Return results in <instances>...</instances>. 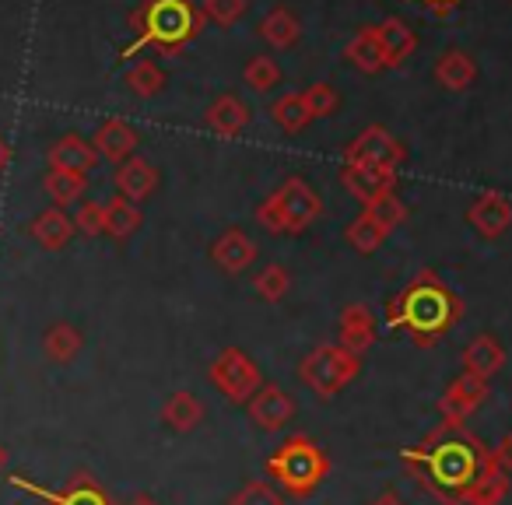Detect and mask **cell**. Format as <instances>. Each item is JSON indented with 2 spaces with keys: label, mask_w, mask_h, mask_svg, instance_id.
Returning <instances> with one entry per match:
<instances>
[{
  "label": "cell",
  "mask_w": 512,
  "mask_h": 505,
  "mask_svg": "<svg viewBox=\"0 0 512 505\" xmlns=\"http://www.w3.org/2000/svg\"><path fill=\"white\" fill-rule=\"evenodd\" d=\"M127 505H158L155 498H148V495H137V498H130Z\"/></svg>",
  "instance_id": "bcb514c9"
},
{
  "label": "cell",
  "mask_w": 512,
  "mask_h": 505,
  "mask_svg": "<svg viewBox=\"0 0 512 505\" xmlns=\"http://www.w3.org/2000/svg\"><path fill=\"white\" fill-rule=\"evenodd\" d=\"M106 207V232L102 235H113V239H130V235L141 228V207L134 204V200L127 197H113Z\"/></svg>",
  "instance_id": "f1b7e54d"
},
{
  "label": "cell",
  "mask_w": 512,
  "mask_h": 505,
  "mask_svg": "<svg viewBox=\"0 0 512 505\" xmlns=\"http://www.w3.org/2000/svg\"><path fill=\"white\" fill-rule=\"evenodd\" d=\"M302 99H306L309 106V116H334L337 106H341V95L334 92V85H327V81H316V85H309L306 92H302Z\"/></svg>",
  "instance_id": "74e56055"
},
{
  "label": "cell",
  "mask_w": 512,
  "mask_h": 505,
  "mask_svg": "<svg viewBox=\"0 0 512 505\" xmlns=\"http://www.w3.org/2000/svg\"><path fill=\"white\" fill-rule=\"evenodd\" d=\"M260 36H264V43H271L274 50H292L302 36V25L288 8H271L264 15V22H260Z\"/></svg>",
  "instance_id": "4316f807"
},
{
  "label": "cell",
  "mask_w": 512,
  "mask_h": 505,
  "mask_svg": "<svg viewBox=\"0 0 512 505\" xmlns=\"http://www.w3.org/2000/svg\"><path fill=\"white\" fill-rule=\"evenodd\" d=\"M8 463H11V453H8V446H4V442H0V474H4V470H8Z\"/></svg>",
  "instance_id": "f6af8a7d"
},
{
  "label": "cell",
  "mask_w": 512,
  "mask_h": 505,
  "mask_svg": "<svg viewBox=\"0 0 512 505\" xmlns=\"http://www.w3.org/2000/svg\"><path fill=\"white\" fill-rule=\"evenodd\" d=\"M505 365V348L498 344V337L491 334H477L474 341L463 348V372H470V376L477 379H488L498 376Z\"/></svg>",
  "instance_id": "44dd1931"
},
{
  "label": "cell",
  "mask_w": 512,
  "mask_h": 505,
  "mask_svg": "<svg viewBox=\"0 0 512 505\" xmlns=\"http://www.w3.org/2000/svg\"><path fill=\"white\" fill-rule=\"evenodd\" d=\"M246 407L253 425L264 428V432H281L295 418V400L278 383H260V390L246 400Z\"/></svg>",
  "instance_id": "30bf717a"
},
{
  "label": "cell",
  "mask_w": 512,
  "mask_h": 505,
  "mask_svg": "<svg viewBox=\"0 0 512 505\" xmlns=\"http://www.w3.org/2000/svg\"><path fill=\"white\" fill-rule=\"evenodd\" d=\"M348 242L358 249V253H362V257H369V253H376V249L383 246L386 235L379 232V228L372 225V221L365 218V214H358V218L348 225Z\"/></svg>",
  "instance_id": "d590c367"
},
{
  "label": "cell",
  "mask_w": 512,
  "mask_h": 505,
  "mask_svg": "<svg viewBox=\"0 0 512 505\" xmlns=\"http://www.w3.org/2000/svg\"><path fill=\"white\" fill-rule=\"evenodd\" d=\"M271 116H274V123L285 130V134H299V130H306L309 123H313V116H309V106H306V99H302V92L281 95V99L271 106Z\"/></svg>",
  "instance_id": "4dcf8cb0"
},
{
  "label": "cell",
  "mask_w": 512,
  "mask_h": 505,
  "mask_svg": "<svg viewBox=\"0 0 512 505\" xmlns=\"http://www.w3.org/2000/svg\"><path fill=\"white\" fill-rule=\"evenodd\" d=\"M267 470H271V477L278 481V488L285 491V495L306 498V495H313L323 484V477L330 474V460L309 435H292L285 446L271 453Z\"/></svg>",
  "instance_id": "277c9868"
},
{
  "label": "cell",
  "mask_w": 512,
  "mask_h": 505,
  "mask_svg": "<svg viewBox=\"0 0 512 505\" xmlns=\"http://www.w3.org/2000/svg\"><path fill=\"white\" fill-rule=\"evenodd\" d=\"M341 183L348 186V193L358 204H372V200L386 197V193H397V172L376 169V165H355L344 162L341 169Z\"/></svg>",
  "instance_id": "7c38bea8"
},
{
  "label": "cell",
  "mask_w": 512,
  "mask_h": 505,
  "mask_svg": "<svg viewBox=\"0 0 512 505\" xmlns=\"http://www.w3.org/2000/svg\"><path fill=\"white\" fill-rule=\"evenodd\" d=\"M207 130L221 137H239L242 130L249 127V106L239 99V95H218V99L207 106L204 113Z\"/></svg>",
  "instance_id": "7402d4cb"
},
{
  "label": "cell",
  "mask_w": 512,
  "mask_h": 505,
  "mask_svg": "<svg viewBox=\"0 0 512 505\" xmlns=\"http://www.w3.org/2000/svg\"><path fill=\"white\" fill-rule=\"evenodd\" d=\"M253 288L264 302H281L288 295V288H292V274H288V267H281V264H267L264 271L256 274Z\"/></svg>",
  "instance_id": "e575fe53"
},
{
  "label": "cell",
  "mask_w": 512,
  "mask_h": 505,
  "mask_svg": "<svg viewBox=\"0 0 512 505\" xmlns=\"http://www.w3.org/2000/svg\"><path fill=\"white\" fill-rule=\"evenodd\" d=\"M92 144H95V151H99V158H109V162L120 165V162H127V158H134L141 137H137V130L130 127V123L106 120L99 130H95Z\"/></svg>",
  "instance_id": "ffe728a7"
},
{
  "label": "cell",
  "mask_w": 512,
  "mask_h": 505,
  "mask_svg": "<svg viewBox=\"0 0 512 505\" xmlns=\"http://www.w3.org/2000/svg\"><path fill=\"white\" fill-rule=\"evenodd\" d=\"M228 505H285V498H281V491L271 488L267 481H246L232 498H228Z\"/></svg>",
  "instance_id": "8d00e7d4"
},
{
  "label": "cell",
  "mask_w": 512,
  "mask_h": 505,
  "mask_svg": "<svg viewBox=\"0 0 512 505\" xmlns=\"http://www.w3.org/2000/svg\"><path fill=\"white\" fill-rule=\"evenodd\" d=\"M242 81H246L249 92L264 95L271 92V88L281 85V67L274 57H253L246 67H242Z\"/></svg>",
  "instance_id": "836d02e7"
},
{
  "label": "cell",
  "mask_w": 512,
  "mask_h": 505,
  "mask_svg": "<svg viewBox=\"0 0 512 505\" xmlns=\"http://www.w3.org/2000/svg\"><path fill=\"white\" fill-rule=\"evenodd\" d=\"M435 81H439L446 92H467L477 81V64L470 53L463 50H446L435 64Z\"/></svg>",
  "instance_id": "603a6c76"
},
{
  "label": "cell",
  "mask_w": 512,
  "mask_h": 505,
  "mask_svg": "<svg viewBox=\"0 0 512 505\" xmlns=\"http://www.w3.org/2000/svg\"><path fill=\"white\" fill-rule=\"evenodd\" d=\"M488 460L495 463L498 470H505V474H512V432L498 439V446L488 453Z\"/></svg>",
  "instance_id": "60d3db41"
},
{
  "label": "cell",
  "mask_w": 512,
  "mask_h": 505,
  "mask_svg": "<svg viewBox=\"0 0 512 505\" xmlns=\"http://www.w3.org/2000/svg\"><path fill=\"white\" fill-rule=\"evenodd\" d=\"M207 376H211V383L218 386L221 393H225L232 404H242V400H249L256 390H260V369H256V362L246 355L242 348H225L218 358L211 362V369H207Z\"/></svg>",
  "instance_id": "52a82bcc"
},
{
  "label": "cell",
  "mask_w": 512,
  "mask_h": 505,
  "mask_svg": "<svg viewBox=\"0 0 512 505\" xmlns=\"http://www.w3.org/2000/svg\"><path fill=\"white\" fill-rule=\"evenodd\" d=\"M344 57H348L351 64H355L358 71H365V74L383 71V53H379L376 25H369V29H358L355 39L348 43V50H344Z\"/></svg>",
  "instance_id": "f546056e"
},
{
  "label": "cell",
  "mask_w": 512,
  "mask_h": 505,
  "mask_svg": "<svg viewBox=\"0 0 512 505\" xmlns=\"http://www.w3.org/2000/svg\"><path fill=\"white\" fill-rule=\"evenodd\" d=\"M211 260L225 274H242V271H249V267H253V260H256V242L249 239V235L242 232V228H228V232H221L218 239H214Z\"/></svg>",
  "instance_id": "e0dca14e"
},
{
  "label": "cell",
  "mask_w": 512,
  "mask_h": 505,
  "mask_svg": "<svg viewBox=\"0 0 512 505\" xmlns=\"http://www.w3.org/2000/svg\"><path fill=\"white\" fill-rule=\"evenodd\" d=\"M362 214L383 235H393L407 221V207H404V200H400L397 193H386V197H379V200H372V204H365Z\"/></svg>",
  "instance_id": "1f68e13d"
},
{
  "label": "cell",
  "mask_w": 512,
  "mask_h": 505,
  "mask_svg": "<svg viewBox=\"0 0 512 505\" xmlns=\"http://www.w3.org/2000/svg\"><path fill=\"white\" fill-rule=\"evenodd\" d=\"M509 495V474L498 470L495 463H484L481 474L474 477V484L467 488L463 502L467 505H502V498Z\"/></svg>",
  "instance_id": "484cf974"
},
{
  "label": "cell",
  "mask_w": 512,
  "mask_h": 505,
  "mask_svg": "<svg viewBox=\"0 0 512 505\" xmlns=\"http://www.w3.org/2000/svg\"><path fill=\"white\" fill-rule=\"evenodd\" d=\"M74 232H78V228H74V218L64 207H46V211H39L36 218L29 221V235L43 249H50V253L64 249L67 242L74 239Z\"/></svg>",
  "instance_id": "d6986e66"
},
{
  "label": "cell",
  "mask_w": 512,
  "mask_h": 505,
  "mask_svg": "<svg viewBox=\"0 0 512 505\" xmlns=\"http://www.w3.org/2000/svg\"><path fill=\"white\" fill-rule=\"evenodd\" d=\"M74 228H78L81 235H88V239L102 235L106 232V207L95 204V200H81L78 211H74Z\"/></svg>",
  "instance_id": "f35d334b"
},
{
  "label": "cell",
  "mask_w": 512,
  "mask_h": 505,
  "mask_svg": "<svg viewBox=\"0 0 512 505\" xmlns=\"http://www.w3.org/2000/svg\"><path fill=\"white\" fill-rule=\"evenodd\" d=\"M467 221L484 239H502L512 228V204L502 193H481V197L467 207Z\"/></svg>",
  "instance_id": "4fadbf2b"
},
{
  "label": "cell",
  "mask_w": 512,
  "mask_h": 505,
  "mask_svg": "<svg viewBox=\"0 0 512 505\" xmlns=\"http://www.w3.org/2000/svg\"><path fill=\"white\" fill-rule=\"evenodd\" d=\"M162 421L172 428V432L186 435V432H193L200 421H204V404H200V400L193 397L190 390H176L162 404Z\"/></svg>",
  "instance_id": "d4e9b609"
},
{
  "label": "cell",
  "mask_w": 512,
  "mask_h": 505,
  "mask_svg": "<svg viewBox=\"0 0 512 505\" xmlns=\"http://www.w3.org/2000/svg\"><path fill=\"white\" fill-rule=\"evenodd\" d=\"M344 162L376 165V169L397 172L400 165L407 162V151L386 127H365L362 134L348 144V151H344Z\"/></svg>",
  "instance_id": "ba28073f"
},
{
  "label": "cell",
  "mask_w": 512,
  "mask_h": 505,
  "mask_svg": "<svg viewBox=\"0 0 512 505\" xmlns=\"http://www.w3.org/2000/svg\"><path fill=\"white\" fill-rule=\"evenodd\" d=\"M460 316H463V302L435 274H421L418 281H411L390 302L386 323L393 330L407 327L418 337V344H428V341H439V334H446Z\"/></svg>",
  "instance_id": "7a4b0ae2"
},
{
  "label": "cell",
  "mask_w": 512,
  "mask_h": 505,
  "mask_svg": "<svg viewBox=\"0 0 512 505\" xmlns=\"http://www.w3.org/2000/svg\"><path fill=\"white\" fill-rule=\"evenodd\" d=\"M323 214V200L316 197V190L302 176H292L256 207V221L267 228V232H306L316 218Z\"/></svg>",
  "instance_id": "5b68a950"
},
{
  "label": "cell",
  "mask_w": 512,
  "mask_h": 505,
  "mask_svg": "<svg viewBox=\"0 0 512 505\" xmlns=\"http://www.w3.org/2000/svg\"><path fill=\"white\" fill-rule=\"evenodd\" d=\"M372 341H376V316L362 302H351L341 313V323H337V344L355 358H362L372 348Z\"/></svg>",
  "instance_id": "5bb4252c"
},
{
  "label": "cell",
  "mask_w": 512,
  "mask_h": 505,
  "mask_svg": "<svg viewBox=\"0 0 512 505\" xmlns=\"http://www.w3.org/2000/svg\"><path fill=\"white\" fill-rule=\"evenodd\" d=\"M488 393H491L488 379H477V376H470V372L456 376L453 383H449V390L442 393V400H439L442 428H449V432H453V428H460L470 414L481 411L484 400H488Z\"/></svg>",
  "instance_id": "9c48e42d"
},
{
  "label": "cell",
  "mask_w": 512,
  "mask_h": 505,
  "mask_svg": "<svg viewBox=\"0 0 512 505\" xmlns=\"http://www.w3.org/2000/svg\"><path fill=\"white\" fill-rule=\"evenodd\" d=\"M8 165H11V141L4 134H0V172L8 169Z\"/></svg>",
  "instance_id": "ee69618b"
},
{
  "label": "cell",
  "mask_w": 512,
  "mask_h": 505,
  "mask_svg": "<svg viewBox=\"0 0 512 505\" xmlns=\"http://www.w3.org/2000/svg\"><path fill=\"white\" fill-rule=\"evenodd\" d=\"M358 372H362V362H358L351 351H344L341 344H320V348L309 351L299 365L302 383L323 400L337 397L344 386L355 383Z\"/></svg>",
  "instance_id": "8992f818"
},
{
  "label": "cell",
  "mask_w": 512,
  "mask_h": 505,
  "mask_svg": "<svg viewBox=\"0 0 512 505\" xmlns=\"http://www.w3.org/2000/svg\"><path fill=\"white\" fill-rule=\"evenodd\" d=\"M369 505H404V498H400V495H397V491H393V488H386L383 495H376V498H372Z\"/></svg>",
  "instance_id": "7bdbcfd3"
},
{
  "label": "cell",
  "mask_w": 512,
  "mask_h": 505,
  "mask_svg": "<svg viewBox=\"0 0 512 505\" xmlns=\"http://www.w3.org/2000/svg\"><path fill=\"white\" fill-rule=\"evenodd\" d=\"M81 348H85V334L74 323H53L43 334V355L53 365H71L81 355Z\"/></svg>",
  "instance_id": "cb8c5ba5"
},
{
  "label": "cell",
  "mask_w": 512,
  "mask_h": 505,
  "mask_svg": "<svg viewBox=\"0 0 512 505\" xmlns=\"http://www.w3.org/2000/svg\"><path fill=\"white\" fill-rule=\"evenodd\" d=\"M127 88L137 95V99H155L165 88V71L155 64V60H137L127 71Z\"/></svg>",
  "instance_id": "d6a6232c"
},
{
  "label": "cell",
  "mask_w": 512,
  "mask_h": 505,
  "mask_svg": "<svg viewBox=\"0 0 512 505\" xmlns=\"http://www.w3.org/2000/svg\"><path fill=\"white\" fill-rule=\"evenodd\" d=\"M46 162L50 169H64V172H78V176H88V172L99 165V151H95L92 141H85L81 134H64L50 144L46 151Z\"/></svg>",
  "instance_id": "9a60e30c"
},
{
  "label": "cell",
  "mask_w": 512,
  "mask_h": 505,
  "mask_svg": "<svg viewBox=\"0 0 512 505\" xmlns=\"http://www.w3.org/2000/svg\"><path fill=\"white\" fill-rule=\"evenodd\" d=\"M376 39H379V53H383V67H404L407 57H414L418 50V36L404 18L390 15L376 25Z\"/></svg>",
  "instance_id": "2e32d148"
},
{
  "label": "cell",
  "mask_w": 512,
  "mask_h": 505,
  "mask_svg": "<svg viewBox=\"0 0 512 505\" xmlns=\"http://www.w3.org/2000/svg\"><path fill=\"white\" fill-rule=\"evenodd\" d=\"M200 15L218 25H235L246 15V0H200Z\"/></svg>",
  "instance_id": "ab89813d"
},
{
  "label": "cell",
  "mask_w": 512,
  "mask_h": 505,
  "mask_svg": "<svg viewBox=\"0 0 512 505\" xmlns=\"http://www.w3.org/2000/svg\"><path fill=\"white\" fill-rule=\"evenodd\" d=\"M130 29L134 43L123 50V57H134L137 50L179 53L200 36L204 15L197 0H141L130 15Z\"/></svg>",
  "instance_id": "3957f363"
},
{
  "label": "cell",
  "mask_w": 512,
  "mask_h": 505,
  "mask_svg": "<svg viewBox=\"0 0 512 505\" xmlns=\"http://www.w3.org/2000/svg\"><path fill=\"white\" fill-rule=\"evenodd\" d=\"M8 481L15 484V488L29 491V495L43 498L46 505H113V502H109L106 491H102L99 484H95L88 474H78L71 484H67L64 491H46V488H39V484H32L29 477H22V474H11Z\"/></svg>",
  "instance_id": "8fae6325"
},
{
  "label": "cell",
  "mask_w": 512,
  "mask_h": 505,
  "mask_svg": "<svg viewBox=\"0 0 512 505\" xmlns=\"http://www.w3.org/2000/svg\"><path fill=\"white\" fill-rule=\"evenodd\" d=\"M411 4H418V8H425V11H432V15L442 18V15H453L463 0H411Z\"/></svg>",
  "instance_id": "b9f144b4"
},
{
  "label": "cell",
  "mask_w": 512,
  "mask_h": 505,
  "mask_svg": "<svg viewBox=\"0 0 512 505\" xmlns=\"http://www.w3.org/2000/svg\"><path fill=\"white\" fill-rule=\"evenodd\" d=\"M43 190H46V197L53 200V207L81 204V197H85V190H88V176L64 172V169H50L43 176Z\"/></svg>",
  "instance_id": "83f0119b"
},
{
  "label": "cell",
  "mask_w": 512,
  "mask_h": 505,
  "mask_svg": "<svg viewBox=\"0 0 512 505\" xmlns=\"http://www.w3.org/2000/svg\"><path fill=\"white\" fill-rule=\"evenodd\" d=\"M116 190H120V197L134 200V204H141V200H148L151 193H155L158 186V169L148 162V158H127V162L116 165V176H113Z\"/></svg>",
  "instance_id": "ac0fdd59"
},
{
  "label": "cell",
  "mask_w": 512,
  "mask_h": 505,
  "mask_svg": "<svg viewBox=\"0 0 512 505\" xmlns=\"http://www.w3.org/2000/svg\"><path fill=\"white\" fill-rule=\"evenodd\" d=\"M446 432L449 428H439L432 446L407 449L404 460L421 470L425 484L442 502H463V495H467V488L474 484V477L481 474V467L488 463V453H484L474 435H467V432L446 435Z\"/></svg>",
  "instance_id": "6da1fadb"
}]
</instances>
